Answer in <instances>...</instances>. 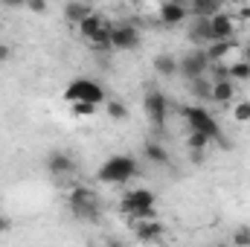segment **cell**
Here are the masks:
<instances>
[{"instance_id": "cell-18", "label": "cell", "mask_w": 250, "mask_h": 247, "mask_svg": "<svg viewBox=\"0 0 250 247\" xmlns=\"http://www.w3.org/2000/svg\"><path fill=\"white\" fill-rule=\"evenodd\" d=\"M233 96H236V82H215L212 84V102H218V105H227V102H233Z\"/></svg>"}, {"instance_id": "cell-21", "label": "cell", "mask_w": 250, "mask_h": 247, "mask_svg": "<svg viewBox=\"0 0 250 247\" xmlns=\"http://www.w3.org/2000/svg\"><path fill=\"white\" fill-rule=\"evenodd\" d=\"M111 26H114V23L108 21V23H105V26L90 38V47H93L96 53H111V50H114V47H111Z\"/></svg>"}, {"instance_id": "cell-28", "label": "cell", "mask_w": 250, "mask_h": 247, "mask_svg": "<svg viewBox=\"0 0 250 247\" xmlns=\"http://www.w3.org/2000/svg\"><path fill=\"white\" fill-rule=\"evenodd\" d=\"M233 117H236L239 123H250V99L236 102V108H233Z\"/></svg>"}, {"instance_id": "cell-2", "label": "cell", "mask_w": 250, "mask_h": 247, "mask_svg": "<svg viewBox=\"0 0 250 247\" xmlns=\"http://www.w3.org/2000/svg\"><path fill=\"white\" fill-rule=\"evenodd\" d=\"M137 169L140 166H137V160L131 154H114V157H108L102 163V169L96 172V178L102 184H128L137 175Z\"/></svg>"}, {"instance_id": "cell-34", "label": "cell", "mask_w": 250, "mask_h": 247, "mask_svg": "<svg viewBox=\"0 0 250 247\" xmlns=\"http://www.w3.org/2000/svg\"><path fill=\"white\" fill-rule=\"evenodd\" d=\"M105 247H125V242H120V239H108Z\"/></svg>"}, {"instance_id": "cell-7", "label": "cell", "mask_w": 250, "mask_h": 247, "mask_svg": "<svg viewBox=\"0 0 250 247\" xmlns=\"http://www.w3.org/2000/svg\"><path fill=\"white\" fill-rule=\"evenodd\" d=\"M143 111H146L148 123L154 125V128H163L166 120H169V99H166V93H160V90H148L146 99H143Z\"/></svg>"}, {"instance_id": "cell-6", "label": "cell", "mask_w": 250, "mask_h": 247, "mask_svg": "<svg viewBox=\"0 0 250 247\" xmlns=\"http://www.w3.org/2000/svg\"><path fill=\"white\" fill-rule=\"evenodd\" d=\"M178 73L189 79V82H195V79H204L207 73H209V59H207V50H189L187 56H181L178 59Z\"/></svg>"}, {"instance_id": "cell-8", "label": "cell", "mask_w": 250, "mask_h": 247, "mask_svg": "<svg viewBox=\"0 0 250 247\" xmlns=\"http://www.w3.org/2000/svg\"><path fill=\"white\" fill-rule=\"evenodd\" d=\"M111 47L114 50H137L140 47V29L131 21H120L111 26Z\"/></svg>"}, {"instance_id": "cell-30", "label": "cell", "mask_w": 250, "mask_h": 247, "mask_svg": "<svg viewBox=\"0 0 250 247\" xmlns=\"http://www.w3.org/2000/svg\"><path fill=\"white\" fill-rule=\"evenodd\" d=\"M9 59H12V47L0 41V64H3V62H9Z\"/></svg>"}, {"instance_id": "cell-3", "label": "cell", "mask_w": 250, "mask_h": 247, "mask_svg": "<svg viewBox=\"0 0 250 247\" xmlns=\"http://www.w3.org/2000/svg\"><path fill=\"white\" fill-rule=\"evenodd\" d=\"M64 99L70 102V105H76V102H87V105H102V102H108V93H105V87L99 84V82H93V79H73L67 87H64Z\"/></svg>"}, {"instance_id": "cell-1", "label": "cell", "mask_w": 250, "mask_h": 247, "mask_svg": "<svg viewBox=\"0 0 250 247\" xmlns=\"http://www.w3.org/2000/svg\"><path fill=\"white\" fill-rule=\"evenodd\" d=\"M67 206H70V212L76 215V218H82V221H96L99 218V195H96V189H90V186H73L70 192H67Z\"/></svg>"}, {"instance_id": "cell-17", "label": "cell", "mask_w": 250, "mask_h": 247, "mask_svg": "<svg viewBox=\"0 0 250 247\" xmlns=\"http://www.w3.org/2000/svg\"><path fill=\"white\" fill-rule=\"evenodd\" d=\"M154 70H157V76L172 79V76H178V59H175L172 53H160V56L154 59Z\"/></svg>"}, {"instance_id": "cell-20", "label": "cell", "mask_w": 250, "mask_h": 247, "mask_svg": "<svg viewBox=\"0 0 250 247\" xmlns=\"http://www.w3.org/2000/svg\"><path fill=\"white\" fill-rule=\"evenodd\" d=\"M233 41H218V44H209L207 47V59H209V64H221L230 53H233Z\"/></svg>"}, {"instance_id": "cell-29", "label": "cell", "mask_w": 250, "mask_h": 247, "mask_svg": "<svg viewBox=\"0 0 250 247\" xmlns=\"http://www.w3.org/2000/svg\"><path fill=\"white\" fill-rule=\"evenodd\" d=\"M70 108H73V117H82V120H87V117L96 114V105H87V102H76Z\"/></svg>"}, {"instance_id": "cell-25", "label": "cell", "mask_w": 250, "mask_h": 247, "mask_svg": "<svg viewBox=\"0 0 250 247\" xmlns=\"http://www.w3.org/2000/svg\"><path fill=\"white\" fill-rule=\"evenodd\" d=\"M207 79L215 84V82H227L230 79V64L221 62V64H209V73H207Z\"/></svg>"}, {"instance_id": "cell-32", "label": "cell", "mask_w": 250, "mask_h": 247, "mask_svg": "<svg viewBox=\"0 0 250 247\" xmlns=\"http://www.w3.org/2000/svg\"><path fill=\"white\" fill-rule=\"evenodd\" d=\"M6 230H12V218L0 215V233H6Z\"/></svg>"}, {"instance_id": "cell-14", "label": "cell", "mask_w": 250, "mask_h": 247, "mask_svg": "<svg viewBox=\"0 0 250 247\" xmlns=\"http://www.w3.org/2000/svg\"><path fill=\"white\" fill-rule=\"evenodd\" d=\"M218 12H224V6H221L218 0H192V3H189V15H192V18L209 21V18H215Z\"/></svg>"}, {"instance_id": "cell-19", "label": "cell", "mask_w": 250, "mask_h": 247, "mask_svg": "<svg viewBox=\"0 0 250 247\" xmlns=\"http://www.w3.org/2000/svg\"><path fill=\"white\" fill-rule=\"evenodd\" d=\"M105 23H108V18H102L99 12H93V15H90V18H87L84 23H79V35L90 41V38H93V35H96V32H99V29H102Z\"/></svg>"}, {"instance_id": "cell-22", "label": "cell", "mask_w": 250, "mask_h": 247, "mask_svg": "<svg viewBox=\"0 0 250 247\" xmlns=\"http://www.w3.org/2000/svg\"><path fill=\"white\" fill-rule=\"evenodd\" d=\"M189 90H192V96L195 99H201V102H207V99H212V82L204 76V79H195V82H189Z\"/></svg>"}, {"instance_id": "cell-10", "label": "cell", "mask_w": 250, "mask_h": 247, "mask_svg": "<svg viewBox=\"0 0 250 247\" xmlns=\"http://www.w3.org/2000/svg\"><path fill=\"white\" fill-rule=\"evenodd\" d=\"M157 18H160V23H163V26H178V23H184V21L189 18V6L184 3V0H169V3H160Z\"/></svg>"}, {"instance_id": "cell-27", "label": "cell", "mask_w": 250, "mask_h": 247, "mask_svg": "<svg viewBox=\"0 0 250 247\" xmlns=\"http://www.w3.org/2000/svg\"><path fill=\"white\" fill-rule=\"evenodd\" d=\"M233 245L236 247H250V227L248 224H242V227L233 230Z\"/></svg>"}, {"instance_id": "cell-33", "label": "cell", "mask_w": 250, "mask_h": 247, "mask_svg": "<svg viewBox=\"0 0 250 247\" xmlns=\"http://www.w3.org/2000/svg\"><path fill=\"white\" fill-rule=\"evenodd\" d=\"M189 157H192V163H201L204 160V151H189Z\"/></svg>"}, {"instance_id": "cell-15", "label": "cell", "mask_w": 250, "mask_h": 247, "mask_svg": "<svg viewBox=\"0 0 250 247\" xmlns=\"http://www.w3.org/2000/svg\"><path fill=\"white\" fill-rule=\"evenodd\" d=\"M143 157L154 166H169V151L157 143V140H146L143 143Z\"/></svg>"}, {"instance_id": "cell-12", "label": "cell", "mask_w": 250, "mask_h": 247, "mask_svg": "<svg viewBox=\"0 0 250 247\" xmlns=\"http://www.w3.org/2000/svg\"><path fill=\"white\" fill-rule=\"evenodd\" d=\"M189 41L198 47V50H207L209 44H212V32H209V21H204V18H195L192 23H189Z\"/></svg>"}, {"instance_id": "cell-24", "label": "cell", "mask_w": 250, "mask_h": 247, "mask_svg": "<svg viewBox=\"0 0 250 247\" xmlns=\"http://www.w3.org/2000/svg\"><path fill=\"white\" fill-rule=\"evenodd\" d=\"M250 79V62L239 59V62L230 64V82H248Z\"/></svg>"}, {"instance_id": "cell-11", "label": "cell", "mask_w": 250, "mask_h": 247, "mask_svg": "<svg viewBox=\"0 0 250 247\" xmlns=\"http://www.w3.org/2000/svg\"><path fill=\"white\" fill-rule=\"evenodd\" d=\"M47 172L56 175V178H67V175L76 172V160L67 151H50L47 154Z\"/></svg>"}, {"instance_id": "cell-4", "label": "cell", "mask_w": 250, "mask_h": 247, "mask_svg": "<svg viewBox=\"0 0 250 247\" xmlns=\"http://www.w3.org/2000/svg\"><path fill=\"white\" fill-rule=\"evenodd\" d=\"M181 114H184V120H187L189 131H198V134H204V137H209V140H221V137H224L218 120H215L207 108H201V105H187Z\"/></svg>"}, {"instance_id": "cell-23", "label": "cell", "mask_w": 250, "mask_h": 247, "mask_svg": "<svg viewBox=\"0 0 250 247\" xmlns=\"http://www.w3.org/2000/svg\"><path fill=\"white\" fill-rule=\"evenodd\" d=\"M105 117L114 120V123H125V120H128L125 102H120V99H108V102H105Z\"/></svg>"}, {"instance_id": "cell-9", "label": "cell", "mask_w": 250, "mask_h": 247, "mask_svg": "<svg viewBox=\"0 0 250 247\" xmlns=\"http://www.w3.org/2000/svg\"><path fill=\"white\" fill-rule=\"evenodd\" d=\"M236 18L233 15H227V12H218L215 18H209V32H212V44H218V41H233V35H236Z\"/></svg>"}, {"instance_id": "cell-16", "label": "cell", "mask_w": 250, "mask_h": 247, "mask_svg": "<svg viewBox=\"0 0 250 247\" xmlns=\"http://www.w3.org/2000/svg\"><path fill=\"white\" fill-rule=\"evenodd\" d=\"M93 15V9L87 6V3H79V0H73V3H67L64 6V18H67V23H84L87 18Z\"/></svg>"}, {"instance_id": "cell-31", "label": "cell", "mask_w": 250, "mask_h": 247, "mask_svg": "<svg viewBox=\"0 0 250 247\" xmlns=\"http://www.w3.org/2000/svg\"><path fill=\"white\" fill-rule=\"evenodd\" d=\"M26 9H29V12H35V15H41V12H47V3H41V0H35V3H29Z\"/></svg>"}, {"instance_id": "cell-35", "label": "cell", "mask_w": 250, "mask_h": 247, "mask_svg": "<svg viewBox=\"0 0 250 247\" xmlns=\"http://www.w3.org/2000/svg\"><path fill=\"white\" fill-rule=\"evenodd\" d=\"M245 62H250V41H248V50H245Z\"/></svg>"}, {"instance_id": "cell-36", "label": "cell", "mask_w": 250, "mask_h": 247, "mask_svg": "<svg viewBox=\"0 0 250 247\" xmlns=\"http://www.w3.org/2000/svg\"><path fill=\"white\" fill-rule=\"evenodd\" d=\"M212 247H233V245H227V242H218V245H212Z\"/></svg>"}, {"instance_id": "cell-5", "label": "cell", "mask_w": 250, "mask_h": 247, "mask_svg": "<svg viewBox=\"0 0 250 247\" xmlns=\"http://www.w3.org/2000/svg\"><path fill=\"white\" fill-rule=\"evenodd\" d=\"M154 192L151 189H146V186H137V189H128L123 198H120V209H123L125 215H140V212H146V209H154Z\"/></svg>"}, {"instance_id": "cell-13", "label": "cell", "mask_w": 250, "mask_h": 247, "mask_svg": "<svg viewBox=\"0 0 250 247\" xmlns=\"http://www.w3.org/2000/svg\"><path fill=\"white\" fill-rule=\"evenodd\" d=\"M134 236L140 242H160L166 236V227L154 218V221H134Z\"/></svg>"}, {"instance_id": "cell-26", "label": "cell", "mask_w": 250, "mask_h": 247, "mask_svg": "<svg viewBox=\"0 0 250 247\" xmlns=\"http://www.w3.org/2000/svg\"><path fill=\"white\" fill-rule=\"evenodd\" d=\"M187 145H189V151H204V148L209 145V137H204V134H198V131H189Z\"/></svg>"}]
</instances>
